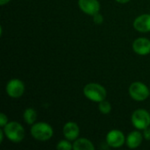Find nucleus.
Masks as SVG:
<instances>
[{
	"instance_id": "f03ea898",
	"label": "nucleus",
	"mask_w": 150,
	"mask_h": 150,
	"mask_svg": "<svg viewBox=\"0 0 150 150\" xmlns=\"http://www.w3.org/2000/svg\"><path fill=\"white\" fill-rule=\"evenodd\" d=\"M5 137L14 143H18L22 142L25 138V132L23 126L18 121L8 122L4 127H3Z\"/></svg>"
},
{
	"instance_id": "423d86ee",
	"label": "nucleus",
	"mask_w": 150,
	"mask_h": 150,
	"mask_svg": "<svg viewBox=\"0 0 150 150\" xmlns=\"http://www.w3.org/2000/svg\"><path fill=\"white\" fill-rule=\"evenodd\" d=\"M5 91L9 97L12 98H18L22 97L25 92V84L20 79L12 78L7 83Z\"/></svg>"
},
{
	"instance_id": "4468645a",
	"label": "nucleus",
	"mask_w": 150,
	"mask_h": 150,
	"mask_svg": "<svg viewBox=\"0 0 150 150\" xmlns=\"http://www.w3.org/2000/svg\"><path fill=\"white\" fill-rule=\"evenodd\" d=\"M23 119L27 125H33L37 119L36 111L32 107L26 108L23 113Z\"/></svg>"
},
{
	"instance_id": "7ed1b4c3",
	"label": "nucleus",
	"mask_w": 150,
	"mask_h": 150,
	"mask_svg": "<svg viewBox=\"0 0 150 150\" xmlns=\"http://www.w3.org/2000/svg\"><path fill=\"white\" fill-rule=\"evenodd\" d=\"M31 135L33 139L40 142H46L53 137V127L46 122H37L32 125L30 130Z\"/></svg>"
},
{
	"instance_id": "20e7f679",
	"label": "nucleus",
	"mask_w": 150,
	"mask_h": 150,
	"mask_svg": "<svg viewBox=\"0 0 150 150\" xmlns=\"http://www.w3.org/2000/svg\"><path fill=\"white\" fill-rule=\"evenodd\" d=\"M128 91L130 97L137 102L146 100L150 95V90L145 83L142 82L132 83L129 86Z\"/></svg>"
},
{
	"instance_id": "2eb2a0df",
	"label": "nucleus",
	"mask_w": 150,
	"mask_h": 150,
	"mask_svg": "<svg viewBox=\"0 0 150 150\" xmlns=\"http://www.w3.org/2000/svg\"><path fill=\"white\" fill-rule=\"evenodd\" d=\"M98 110L103 114H109L112 111V105L105 99L98 103Z\"/></svg>"
},
{
	"instance_id": "0eeeda50",
	"label": "nucleus",
	"mask_w": 150,
	"mask_h": 150,
	"mask_svg": "<svg viewBox=\"0 0 150 150\" xmlns=\"http://www.w3.org/2000/svg\"><path fill=\"white\" fill-rule=\"evenodd\" d=\"M105 142L110 148L118 149L122 147L126 143V137L121 131L118 129H112L109 131L106 134Z\"/></svg>"
},
{
	"instance_id": "4be33fe9",
	"label": "nucleus",
	"mask_w": 150,
	"mask_h": 150,
	"mask_svg": "<svg viewBox=\"0 0 150 150\" xmlns=\"http://www.w3.org/2000/svg\"><path fill=\"white\" fill-rule=\"evenodd\" d=\"M116 2H118V3H120V4H127V3H128L130 0H115Z\"/></svg>"
},
{
	"instance_id": "ddd939ff",
	"label": "nucleus",
	"mask_w": 150,
	"mask_h": 150,
	"mask_svg": "<svg viewBox=\"0 0 150 150\" xmlns=\"http://www.w3.org/2000/svg\"><path fill=\"white\" fill-rule=\"evenodd\" d=\"M74 150H95L93 143L86 138H77L73 143Z\"/></svg>"
},
{
	"instance_id": "39448f33",
	"label": "nucleus",
	"mask_w": 150,
	"mask_h": 150,
	"mask_svg": "<svg viewBox=\"0 0 150 150\" xmlns=\"http://www.w3.org/2000/svg\"><path fill=\"white\" fill-rule=\"evenodd\" d=\"M131 122L136 129L144 130L150 126V113L145 109H137L131 116Z\"/></svg>"
},
{
	"instance_id": "dca6fc26",
	"label": "nucleus",
	"mask_w": 150,
	"mask_h": 150,
	"mask_svg": "<svg viewBox=\"0 0 150 150\" xmlns=\"http://www.w3.org/2000/svg\"><path fill=\"white\" fill-rule=\"evenodd\" d=\"M56 149L58 150H71L73 149V144H71L70 141L67 139L62 140L56 145Z\"/></svg>"
},
{
	"instance_id": "f3484780",
	"label": "nucleus",
	"mask_w": 150,
	"mask_h": 150,
	"mask_svg": "<svg viewBox=\"0 0 150 150\" xmlns=\"http://www.w3.org/2000/svg\"><path fill=\"white\" fill-rule=\"evenodd\" d=\"M92 17H93V21H94V23L97 24V25H101V24L104 22V17H103V15H102L101 13H99V12L94 14Z\"/></svg>"
},
{
	"instance_id": "5701e85b",
	"label": "nucleus",
	"mask_w": 150,
	"mask_h": 150,
	"mask_svg": "<svg viewBox=\"0 0 150 150\" xmlns=\"http://www.w3.org/2000/svg\"><path fill=\"white\" fill-rule=\"evenodd\" d=\"M149 90H150V88H149Z\"/></svg>"
},
{
	"instance_id": "1a4fd4ad",
	"label": "nucleus",
	"mask_w": 150,
	"mask_h": 150,
	"mask_svg": "<svg viewBox=\"0 0 150 150\" xmlns=\"http://www.w3.org/2000/svg\"><path fill=\"white\" fill-rule=\"evenodd\" d=\"M132 47L135 54L139 55H147L150 54V40L144 37L137 38L134 40Z\"/></svg>"
},
{
	"instance_id": "9b49d317",
	"label": "nucleus",
	"mask_w": 150,
	"mask_h": 150,
	"mask_svg": "<svg viewBox=\"0 0 150 150\" xmlns=\"http://www.w3.org/2000/svg\"><path fill=\"white\" fill-rule=\"evenodd\" d=\"M134 28L139 33H150V13L138 16L134 20Z\"/></svg>"
},
{
	"instance_id": "6ab92c4d",
	"label": "nucleus",
	"mask_w": 150,
	"mask_h": 150,
	"mask_svg": "<svg viewBox=\"0 0 150 150\" xmlns=\"http://www.w3.org/2000/svg\"><path fill=\"white\" fill-rule=\"evenodd\" d=\"M143 137H144V139L145 140H147V141H150V127H147V128H145L144 130H143Z\"/></svg>"
},
{
	"instance_id": "6e6552de",
	"label": "nucleus",
	"mask_w": 150,
	"mask_h": 150,
	"mask_svg": "<svg viewBox=\"0 0 150 150\" xmlns=\"http://www.w3.org/2000/svg\"><path fill=\"white\" fill-rule=\"evenodd\" d=\"M78 6L83 12L90 16L99 12L100 10L98 0H78Z\"/></svg>"
},
{
	"instance_id": "f257e3e1",
	"label": "nucleus",
	"mask_w": 150,
	"mask_h": 150,
	"mask_svg": "<svg viewBox=\"0 0 150 150\" xmlns=\"http://www.w3.org/2000/svg\"><path fill=\"white\" fill-rule=\"evenodd\" d=\"M83 95L89 100L99 103L106 98L107 91L105 88L97 83H90L83 87Z\"/></svg>"
},
{
	"instance_id": "aec40b11",
	"label": "nucleus",
	"mask_w": 150,
	"mask_h": 150,
	"mask_svg": "<svg viewBox=\"0 0 150 150\" xmlns=\"http://www.w3.org/2000/svg\"><path fill=\"white\" fill-rule=\"evenodd\" d=\"M5 136V134H4V130H3V128L0 130V142H3V141H4V137Z\"/></svg>"
},
{
	"instance_id": "a211bd4d",
	"label": "nucleus",
	"mask_w": 150,
	"mask_h": 150,
	"mask_svg": "<svg viewBox=\"0 0 150 150\" xmlns=\"http://www.w3.org/2000/svg\"><path fill=\"white\" fill-rule=\"evenodd\" d=\"M7 123H8V118H7V116L4 112L0 113V127L3 128V127H4V126Z\"/></svg>"
},
{
	"instance_id": "412c9836",
	"label": "nucleus",
	"mask_w": 150,
	"mask_h": 150,
	"mask_svg": "<svg viewBox=\"0 0 150 150\" xmlns=\"http://www.w3.org/2000/svg\"><path fill=\"white\" fill-rule=\"evenodd\" d=\"M11 0H0V4L1 5H4L6 4H8Z\"/></svg>"
},
{
	"instance_id": "9d476101",
	"label": "nucleus",
	"mask_w": 150,
	"mask_h": 150,
	"mask_svg": "<svg viewBox=\"0 0 150 150\" xmlns=\"http://www.w3.org/2000/svg\"><path fill=\"white\" fill-rule=\"evenodd\" d=\"M62 134L65 139L73 142L76 141L80 134V129L78 125L76 122L73 121H69L67 122L62 128Z\"/></svg>"
},
{
	"instance_id": "f8f14e48",
	"label": "nucleus",
	"mask_w": 150,
	"mask_h": 150,
	"mask_svg": "<svg viewBox=\"0 0 150 150\" xmlns=\"http://www.w3.org/2000/svg\"><path fill=\"white\" fill-rule=\"evenodd\" d=\"M143 138H144L143 134L140 131H138V130L133 131V132L129 133V134L127 136L126 144L129 149H137L142 143Z\"/></svg>"
}]
</instances>
